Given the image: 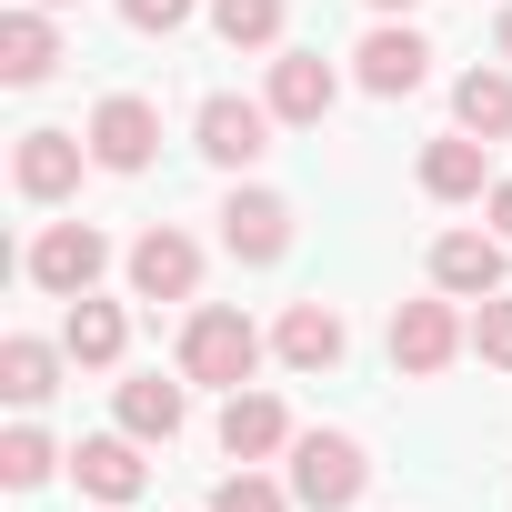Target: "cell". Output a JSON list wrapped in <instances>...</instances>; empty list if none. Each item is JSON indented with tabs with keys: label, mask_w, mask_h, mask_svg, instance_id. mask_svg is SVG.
Returning <instances> with one entry per match:
<instances>
[{
	"label": "cell",
	"mask_w": 512,
	"mask_h": 512,
	"mask_svg": "<svg viewBox=\"0 0 512 512\" xmlns=\"http://www.w3.org/2000/svg\"><path fill=\"white\" fill-rule=\"evenodd\" d=\"M262 322L231 312V302H191L181 322V382H211V392H251V372H262Z\"/></svg>",
	"instance_id": "1"
},
{
	"label": "cell",
	"mask_w": 512,
	"mask_h": 512,
	"mask_svg": "<svg viewBox=\"0 0 512 512\" xmlns=\"http://www.w3.org/2000/svg\"><path fill=\"white\" fill-rule=\"evenodd\" d=\"M21 272H31V292L81 302V292H101V272H111V231H101V221H41V241L21 251Z\"/></svg>",
	"instance_id": "2"
},
{
	"label": "cell",
	"mask_w": 512,
	"mask_h": 512,
	"mask_svg": "<svg viewBox=\"0 0 512 512\" xmlns=\"http://www.w3.org/2000/svg\"><path fill=\"white\" fill-rule=\"evenodd\" d=\"M472 352V322L452 312V292H422V302H392V372L402 382H432Z\"/></svg>",
	"instance_id": "3"
},
{
	"label": "cell",
	"mask_w": 512,
	"mask_h": 512,
	"mask_svg": "<svg viewBox=\"0 0 512 512\" xmlns=\"http://www.w3.org/2000/svg\"><path fill=\"white\" fill-rule=\"evenodd\" d=\"M372 492V452L352 432H302L292 442V502L302 512H352Z\"/></svg>",
	"instance_id": "4"
},
{
	"label": "cell",
	"mask_w": 512,
	"mask_h": 512,
	"mask_svg": "<svg viewBox=\"0 0 512 512\" xmlns=\"http://www.w3.org/2000/svg\"><path fill=\"white\" fill-rule=\"evenodd\" d=\"M81 171H101V161H91V131L41 121V131H21V141H11V191H21V201H41V211H51V201H71V191H81Z\"/></svg>",
	"instance_id": "5"
},
{
	"label": "cell",
	"mask_w": 512,
	"mask_h": 512,
	"mask_svg": "<svg viewBox=\"0 0 512 512\" xmlns=\"http://www.w3.org/2000/svg\"><path fill=\"white\" fill-rule=\"evenodd\" d=\"M272 101H241V91H211L201 111H191V151L211 161V171H251V161H262L272 151Z\"/></svg>",
	"instance_id": "6"
},
{
	"label": "cell",
	"mask_w": 512,
	"mask_h": 512,
	"mask_svg": "<svg viewBox=\"0 0 512 512\" xmlns=\"http://www.w3.org/2000/svg\"><path fill=\"white\" fill-rule=\"evenodd\" d=\"M221 251H231L241 272H272L282 251H292V201L262 191V181H231L221 191Z\"/></svg>",
	"instance_id": "7"
},
{
	"label": "cell",
	"mask_w": 512,
	"mask_h": 512,
	"mask_svg": "<svg viewBox=\"0 0 512 512\" xmlns=\"http://www.w3.org/2000/svg\"><path fill=\"white\" fill-rule=\"evenodd\" d=\"M121 272H131L141 302H201V241H191L181 221H151V231L121 251Z\"/></svg>",
	"instance_id": "8"
},
{
	"label": "cell",
	"mask_w": 512,
	"mask_h": 512,
	"mask_svg": "<svg viewBox=\"0 0 512 512\" xmlns=\"http://www.w3.org/2000/svg\"><path fill=\"white\" fill-rule=\"evenodd\" d=\"M352 81H362L372 101H412V91L432 81V41H422L412 21H372L362 51H352Z\"/></svg>",
	"instance_id": "9"
},
{
	"label": "cell",
	"mask_w": 512,
	"mask_h": 512,
	"mask_svg": "<svg viewBox=\"0 0 512 512\" xmlns=\"http://www.w3.org/2000/svg\"><path fill=\"white\" fill-rule=\"evenodd\" d=\"M272 121L282 131H322L332 121V101H342V71L322 61V51H272Z\"/></svg>",
	"instance_id": "10"
},
{
	"label": "cell",
	"mask_w": 512,
	"mask_h": 512,
	"mask_svg": "<svg viewBox=\"0 0 512 512\" xmlns=\"http://www.w3.org/2000/svg\"><path fill=\"white\" fill-rule=\"evenodd\" d=\"M91 161H101V171H121V181H131V171H151V161H161V111H151L141 91H111V101L91 111Z\"/></svg>",
	"instance_id": "11"
},
{
	"label": "cell",
	"mask_w": 512,
	"mask_h": 512,
	"mask_svg": "<svg viewBox=\"0 0 512 512\" xmlns=\"http://www.w3.org/2000/svg\"><path fill=\"white\" fill-rule=\"evenodd\" d=\"M502 272H512V241L502 231H442L432 241V292H452V302H492Z\"/></svg>",
	"instance_id": "12"
},
{
	"label": "cell",
	"mask_w": 512,
	"mask_h": 512,
	"mask_svg": "<svg viewBox=\"0 0 512 512\" xmlns=\"http://www.w3.org/2000/svg\"><path fill=\"white\" fill-rule=\"evenodd\" d=\"M151 442L141 432H91L81 452H71V482L91 492V502H141L151 492V462H141Z\"/></svg>",
	"instance_id": "13"
},
{
	"label": "cell",
	"mask_w": 512,
	"mask_h": 512,
	"mask_svg": "<svg viewBox=\"0 0 512 512\" xmlns=\"http://www.w3.org/2000/svg\"><path fill=\"white\" fill-rule=\"evenodd\" d=\"M272 352H282V372H342L352 332H342V312H332V302H282Z\"/></svg>",
	"instance_id": "14"
},
{
	"label": "cell",
	"mask_w": 512,
	"mask_h": 512,
	"mask_svg": "<svg viewBox=\"0 0 512 512\" xmlns=\"http://www.w3.org/2000/svg\"><path fill=\"white\" fill-rule=\"evenodd\" d=\"M302 442V422L272 402V392H221V452L231 462H272V452H292Z\"/></svg>",
	"instance_id": "15"
},
{
	"label": "cell",
	"mask_w": 512,
	"mask_h": 512,
	"mask_svg": "<svg viewBox=\"0 0 512 512\" xmlns=\"http://www.w3.org/2000/svg\"><path fill=\"white\" fill-rule=\"evenodd\" d=\"M51 71H61V31H51L41 0H21V11L0 21V81H11V91H41Z\"/></svg>",
	"instance_id": "16"
},
{
	"label": "cell",
	"mask_w": 512,
	"mask_h": 512,
	"mask_svg": "<svg viewBox=\"0 0 512 512\" xmlns=\"http://www.w3.org/2000/svg\"><path fill=\"white\" fill-rule=\"evenodd\" d=\"M422 191H432V201H482V191H492V141H472V131L422 141Z\"/></svg>",
	"instance_id": "17"
},
{
	"label": "cell",
	"mask_w": 512,
	"mask_h": 512,
	"mask_svg": "<svg viewBox=\"0 0 512 512\" xmlns=\"http://www.w3.org/2000/svg\"><path fill=\"white\" fill-rule=\"evenodd\" d=\"M61 352H71V372H111V362L131 352V312L101 302V292H81L71 322H61Z\"/></svg>",
	"instance_id": "18"
},
{
	"label": "cell",
	"mask_w": 512,
	"mask_h": 512,
	"mask_svg": "<svg viewBox=\"0 0 512 512\" xmlns=\"http://www.w3.org/2000/svg\"><path fill=\"white\" fill-rule=\"evenodd\" d=\"M452 131L512 141V61H472V71L452 81Z\"/></svg>",
	"instance_id": "19"
},
{
	"label": "cell",
	"mask_w": 512,
	"mask_h": 512,
	"mask_svg": "<svg viewBox=\"0 0 512 512\" xmlns=\"http://www.w3.org/2000/svg\"><path fill=\"white\" fill-rule=\"evenodd\" d=\"M111 412H121V432H141V442H171V432L191 422V382H161V372H131V382L111 392Z\"/></svg>",
	"instance_id": "20"
},
{
	"label": "cell",
	"mask_w": 512,
	"mask_h": 512,
	"mask_svg": "<svg viewBox=\"0 0 512 512\" xmlns=\"http://www.w3.org/2000/svg\"><path fill=\"white\" fill-rule=\"evenodd\" d=\"M61 372H71V352L41 342V332H11V342H0V392H11L21 412H41V402L61 392Z\"/></svg>",
	"instance_id": "21"
},
{
	"label": "cell",
	"mask_w": 512,
	"mask_h": 512,
	"mask_svg": "<svg viewBox=\"0 0 512 512\" xmlns=\"http://www.w3.org/2000/svg\"><path fill=\"white\" fill-rule=\"evenodd\" d=\"M51 472H71V452H61L41 422H11V432H0V482H11V492H41Z\"/></svg>",
	"instance_id": "22"
},
{
	"label": "cell",
	"mask_w": 512,
	"mask_h": 512,
	"mask_svg": "<svg viewBox=\"0 0 512 512\" xmlns=\"http://www.w3.org/2000/svg\"><path fill=\"white\" fill-rule=\"evenodd\" d=\"M282 21H292V0H211V31L231 51H282Z\"/></svg>",
	"instance_id": "23"
},
{
	"label": "cell",
	"mask_w": 512,
	"mask_h": 512,
	"mask_svg": "<svg viewBox=\"0 0 512 512\" xmlns=\"http://www.w3.org/2000/svg\"><path fill=\"white\" fill-rule=\"evenodd\" d=\"M211 512H292V482H272L262 462H241V472H221Z\"/></svg>",
	"instance_id": "24"
},
{
	"label": "cell",
	"mask_w": 512,
	"mask_h": 512,
	"mask_svg": "<svg viewBox=\"0 0 512 512\" xmlns=\"http://www.w3.org/2000/svg\"><path fill=\"white\" fill-rule=\"evenodd\" d=\"M472 352H482L492 372H512V302H502V292H492V302L472 312Z\"/></svg>",
	"instance_id": "25"
},
{
	"label": "cell",
	"mask_w": 512,
	"mask_h": 512,
	"mask_svg": "<svg viewBox=\"0 0 512 512\" xmlns=\"http://www.w3.org/2000/svg\"><path fill=\"white\" fill-rule=\"evenodd\" d=\"M121 21L141 41H171V31H191V0H121Z\"/></svg>",
	"instance_id": "26"
},
{
	"label": "cell",
	"mask_w": 512,
	"mask_h": 512,
	"mask_svg": "<svg viewBox=\"0 0 512 512\" xmlns=\"http://www.w3.org/2000/svg\"><path fill=\"white\" fill-rule=\"evenodd\" d=\"M482 221H492V231L512 241V181H502V171H492V191H482Z\"/></svg>",
	"instance_id": "27"
},
{
	"label": "cell",
	"mask_w": 512,
	"mask_h": 512,
	"mask_svg": "<svg viewBox=\"0 0 512 512\" xmlns=\"http://www.w3.org/2000/svg\"><path fill=\"white\" fill-rule=\"evenodd\" d=\"M492 61H512V0H502V21H492Z\"/></svg>",
	"instance_id": "28"
},
{
	"label": "cell",
	"mask_w": 512,
	"mask_h": 512,
	"mask_svg": "<svg viewBox=\"0 0 512 512\" xmlns=\"http://www.w3.org/2000/svg\"><path fill=\"white\" fill-rule=\"evenodd\" d=\"M362 11H382V21H412V0H362Z\"/></svg>",
	"instance_id": "29"
},
{
	"label": "cell",
	"mask_w": 512,
	"mask_h": 512,
	"mask_svg": "<svg viewBox=\"0 0 512 512\" xmlns=\"http://www.w3.org/2000/svg\"><path fill=\"white\" fill-rule=\"evenodd\" d=\"M41 11H71V0H41Z\"/></svg>",
	"instance_id": "30"
},
{
	"label": "cell",
	"mask_w": 512,
	"mask_h": 512,
	"mask_svg": "<svg viewBox=\"0 0 512 512\" xmlns=\"http://www.w3.org/2000/svg\"><path fill=\"white\" fill-rule=\"evenodd\" d=\"M101 512H121V502H101Z\"/></svg>",
	"instance_id": "31"
}]
</instances>
